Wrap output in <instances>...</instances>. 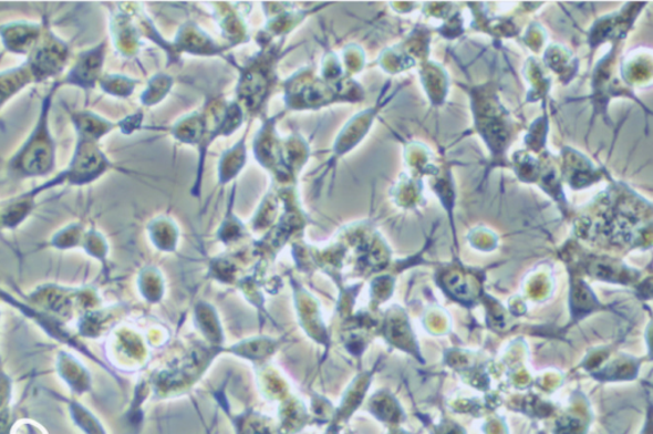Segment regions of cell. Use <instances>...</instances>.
Here are the masks:
<instances>
[{
  "label": "cell",
  "mask_w": 653,
  "mask_h": 434,
  "mask_svg": "<svg viewBox=\"0 0 653 434\" xmlns=\"http://www.w3.org/2000/svg\"><path fill=\"white\" fill-rule=\"evenodd\" d=\"M106 158L96 146V142L79 138L74 156L69 168L58 174L52 182L35 189L37 192L48 187L61 185L83 186L94 182L106 169ZM33 192V194H37Z\"/></svg>",
  "instance_id": "cell-2"
},
{
  "label": "cell",
  "mask_w": 653,
  "mask_h": 434,
  "mask_svg": "<svg viewBox=\"0 0 653 434\" xmlns=\"http://www.w3.org/2000/svg\"><path fill=\"white\" fill-rule=\"evenodd\" d=\"M103 48V45H100L94 50H90V52L81 54L80 60L75 63L69 76L62 82V85L70 83V85L82 89L94 86L92 80L96 79L95 74L100 70V65H102Z\"/></svg>",
  "instance_id": "cell-3"
},
{
  "label": "cell",
  "mask_w": 653,
  "mask_h": 434,
  "mask_svg": "<svg viewBox=\"0 0 653 434\" xmlns=\"http://www.w3.org/2000/svg\"><path fill=\"white\" fill-rule=\"evenodd\" d=\"M32 81L35 80H33L28 64L0 73V107L15 94H19L23 87L30 85Z\"/></svg>",
  "instance_id": "cell-4"
},
{
  "label": "cell",
  "mask_w": 653,
  "mask_h": 434,
  "mask_svg": "<svg viewBox=\"0 0 653 434\" xmlns=\"http://www.w3.org/2000/svg\"><path fill=\"white\" fill-rule=\"evenodd\" d=\"M60 86H62V81L54 82L52 90L41 102L35 127L8 163V172L12 177L21 179L46 177L55 170L56 144L52 130H50L49 115L53 97Z\"/></svg>",
  "instance_id": "cell-1"
}]
</instances>
